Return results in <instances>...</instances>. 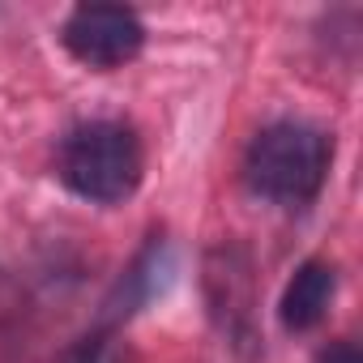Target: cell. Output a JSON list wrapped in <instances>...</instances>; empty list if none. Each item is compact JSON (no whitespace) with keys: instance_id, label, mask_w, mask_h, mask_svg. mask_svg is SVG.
Segmentation results:
<instances>
[{"instance_id":"1","label":"cell","mask_w":363,"mask_h":363,"mask_svg":"<svg viewBox=\"0 0 363 363\" xmlns=\"http://www.w3.org/2000/svg\"><path fill=\"white\" fill-rule=\"evenodd\" d=\"M56 167L77 197L99 201V206H120L137 193L145 158H141V141L133 137V128L116 120H90L65 137Z\"/></svg>"},{"instance_id":"2","label":"cell","mask_w":363,"mask_h":363,"mask_svg":"<svg viewBox=\"0 0 363 363\" xmlns=\"http://www.w3.org/2000/svg\"><path fill=\"white\" fill-rule=\"evenodd\" d=\"M333 141L312 124H269L248 150V184L282 206H303L325 184Z\"/></svg>"},{"instance_id":"3","label":"cell","mask_w":363,"mask_h":363,"mask_svg":"<svg viewBox=\"0 0 363 363\" xmlns=\"http://www.w3.org/2000/svg\"><path fill=\"white\" fill-rule=\"evenodd\" d=\"M60 39L73 60H82L90 69H120L141 52L145 26L124 5H82L69 13Z\"/></svg>"},{"instance_id":"4","label":"cell","mask_w":363,"mask_h":363,"mask_svg":"<svg viewBox=\"0 0 363 363\" xmlns=\"http://www.w3.org/2000/svg\"><path fill=\"white\" fill-rule=\"evenodd\" d=\"M333 286H337V278H333V265H325V261H308V265H299L295 269V278L286 282V291H282V325L286 329H312L325 312H329V303H333Z\"/></svg>"},{"instance_id":"5","label":"cell","mask_w":363,"mask_h":363,"mask_svg":"<svg viewBox=\"0 0 363 363\" xmlns=\"http://www.w3.org/2000/svg\"><path fill=\"white\" fill-rule=\"evenodd\" d=\"M65 363H116V350L107 337H86L65 354Z\"/></svg>"},{"instance_id":"6","label":"cell","mask_w":363,"mask_h":363,"mask_svg":"<svg viewBox=\"0 0 363 363\" xmlns=\"http://www.w3.org/2000/svg\"><path fill=\"white\" fill-rule=\"evenodd\" d=\"M316 363H363V359H359V350H354V346H346V342H342V346H329Z\"/></svg>"}]
</instances>
